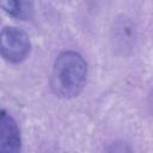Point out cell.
Instances as JSON below:
<instances>
[{"instance_id": "cell-2", "label": "cell", "mask_w": 153, "mask_h": 153, "mask_svg": "<svg viewBox=\"0 0 153 153\" xmlns=\"http://www.w3.org/2000/svg\"><path fill=\"white\" fill-rule=\"evenodd\" d=\"M31 42L25 31L6 26L0 31V56L11 63H20L30 55Z\"/></svg>"}, {"instance_id": "cell-1", "label": "cell", "mask_w": 153, "mask_h": 153, "mask_svg": "<svg viewBox=\"0 0 153 153\" xmlns=\"http://www.w3.org/2000/svg\"><path fill=\"white\" fill-rule=\"evenodd\" d=\"M87 80V63L76 51L60 53L53 65L50 87L53 92L65 99H71L81 93Z\"/></svg>"}, {"instance_id": "cell-4", "label": "cell", "mask_w": 153, "mask_h": 153, "mask_svg": "<svg viewBox=\"0 0 153 153\" xmlns=\"http://www.w3.org/2000/svg\"><path fill=\"white\" fill-rule=\"evenodd\" d=\"M0 8L18 20H31L35 16L33 0H0Z\"/></svg>"}, {"instance_id": "cell-5", "label": "cell", "mask_w": 153, "mask_h": 153, "mask_svg": "<svg viewBox=\"0 0 153 153\" xmlns=\"http://www.w3.org/2000/svg\"><path fill=\"white\" fill-rule=\"evenodd\" d=\"M115 44L120 49L129 48L135 41V25L129 18L123 17L115 23L114 27Z\"/></svg>"}, {"instance_id": "cell-3", "label": "cell", "mask_w": 153, "mask_h": 153, "mask_svg": "<svg viewBox=\"0 0 153 153\" xmlns=\"http://www.w3.org/2000/svg\"><path fill=\"white\" fill-rule=\"evenodd\" d=\"M22 148L20 129L6 110L0 109V153H16Z\"/></svg>"}]
</instances>
